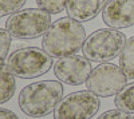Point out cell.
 I'll use <instances>...</instances> for the list:
<instances>
[{"mask_svg":"<svg viewBox=\"0 0 134 119\" xmlns=\"http://www.w3.org/2000/svg\"><path fill=\"white\" fill-rule=\"evenodd\" d=\"M86 41V31L81 21L70 16L55 20L43 35L42 47L51 58L71 56L79 51Z\"/></svg>","mask_w":134,"mask_h":119,"instance_id":"cell-1","label":"cell"},{"mask_svg":"<svg viewBox=\"0 0 134 119\" xmlns=\"http://www.w3.org/2000/svg\"><path fill=\"white\" fill-rule=\"evenodd\" d=\"M63 98V86L58 80H40L31 83L20 91L18 103L27 116L43 118L55 110Z\"/></svg>","mask_w":134,"mask_h":119,"instance_id":"cell-2","label":"cell"},{"mask_svg":"<svg viewBox=\"0 0 134 119\" xmlns=\"http://www.w3.org/2000/svg\"><path fill=\"white\" fill-rule=\"evenodd\" d=\"M126 36L114 28H102L86 38L82 47L83 56L90 62L107 63L121 55L126 44Z\"/></svg>","mask_w":134,"mask_h":119,"instance_id":"cell-3","label":"cell"},{"mask_svg":"<svg viewBox=\"0 0 134 119\" xmlns=\"http://www.w3.org/2000/svg\"><path fill=\"white\" fill-rule=\"evenodd\" d=\"M7 67L14 76L34 79L42 76L54 67L52 58L38 47H24L14 51L7 59Z\"/></svg>","mask_w":134,"mask_h":119,"instance_id":"cell-4","label":"cell"},{"mask_svg":"<svg viewBox=\"0 0 134 119\" xmlns=\"http://www.w3.org/2000/svg\"><path fill=\"white\" fill-rule=\"evenodd\" d=\"M51 24L48 12L40 8H27L11 15L5 23V29L15 39H36L46 34Z\"/></svg>","mask_w":134,"mask_h":119,"instance_id":"cell-5","label":"cell"},{"mask_svg":"<svg viewBox=\"0 0 134 119\" xmlns=\"http://www.w3.org/2000/svg\"><path fill=\"white\" fill-rule=\"evenodd\" d=\"M99 106V96L94 92L75 91L59 100L54 110V119H91Z\"/></svg>","mask_w":134,"mask_h":119,"instance_id":"cell-6","label":"cell"},{"mask_svg":"<svg viewBox=\"0 0 134 119\" xmlns=\"http://www.w3.org/2000/svg\"><path fill=\"white\" fill-rule=\"evenodd\" d=\"M127 84V76L122 68L114 63H100L97 66L88 79L86 80V87L88 91L94 92L100 98L117 95Z\"/></svg>","mask_w":134,"mask_h":119,"instance_id":"cell-7","label":"cell"},{"mask_svg":"<svg viewBox=\"0 0 134 119\" xmlns=\"http://www.w3.org/2000/svg\"><path fill=\"white\" fill-rule=\"evenodd\" d=\"M91 62L85 56L71 55L58 59L54 63V74L59 82L79 86L85 83L91 74Z\"/></svg>","mask_w":134,"mask_h":119,"instance_id":"cell-8","label":"cell"},{"mask_svg":"<svg viewBox=\"0 0 134 119\" xmlns=\"http://www.w3.org/2000/svg\"><path fill=\"white\" fill-rule=\"evenodd\" d=\"M102 19L106 26L114 29L134 26V0H109Z\"/></svg>","mask_w":134,"mask_h":119,"instance_id":"cell-9","label":"cell"},{"mask_svg":"<svg viewBox=\"0 0 134 119\" xmlns=\"http://www.w3.org/2000/svg\"><path fill=\"white\" fill-rule=\"evenodd\" d=\"M107 3L109 0H69L66 11L71 19L85 23L103 12Z\"/></svg>","mask_w":134,"mask_h":119,"instance_id":"cell-10","label":"cell"},{"mask_svg":"<svg viewBox=\"0 0 134 119\" xmlns=\"http://www.w3.org/2000/svg\"><path fill=\"white\" fill-rule=\"evenodd\" d=\"M16 80L8 67H0V104L8 102L15 94Z\"/></svg>","mask_w":134,"mask_h":119,"instance_id":"cell-11","label":"cell"},{"mask_svg":"<svg viewBox=\"0 0 134 119\" xmlns=\"http://www.w3.org/2000/svg\"><path fill=\"white\" fill-rule=\"evenodd\" d=\"M119 67L127 79H134V36L126 40V44L119 55Z\"/></svg>","mask_w":134,"mask_h":119,"instance_id":"cell-12","label":"cell"},{"mask_svg":"<svg viewBox=\"0 0 134 119\" xmlns=\"http://www.w3.org/2000/svg\"><path fill=\"white\" fill-rule=\"evenodd\" d=\"M117 109L124 110L129 114H134V83L126 84L114 98Z\"/></svg>","mask_w":134,"mask_h":119,"instance_id":"cell-13","label":"cell"},{"mask_svg":"<svg viewBox=\"0 0 134 119\" xmlns=\"http://www.w3.org/2000/svg\"><path fill=\"white\" fill-rule=\"evenodd\" d=\"M69 0H36V4L40 9L46 11L50 15H57L66 9Z\"/></svg>","mask_w":134,"mask_h":119,"instance_id":"cell-14","label":"cell"},{"mask_svg":"<svg viewBox=\"0 0 134 119\" xmlns=\"http://www.w3.org/2000/svg\"><path fill=\"white\" fill-rule=\"evenodd\" d=\"M26 2L27 0H0V19L20 11Z\"/></svg>","mask_w":134,"mask_h":119,"instance_id":"cell-15","label":"cell"},{"mask_svg":"<svg viewBox=\"0 0 134 119\" xmlns=\"http://www.w3.org/2000/svg\"><path fill=\"white\" fill-rule=\"evenodd\" d=\"M11 39L12 36L9 32L4 28H0V67H3L5 63V58L11 47Z\"/></svg>","mask_w":134,"mask_h":119,"instance_id":"cell-16","label":"cell"},{"mask_svg":"<svg viewBox=\"0 0 134 119\" xmlns=\"http://www.w3.org/2000/svg\"><path fill=\"white\" fill-rule=\"evenodd\" d=\"M98 119H133V116L124 110L115 109V110H109L103 112Z\"/></svg>","mask_w":134,"mask_h":119,"instance_id":"cell-17","label":"cell"},{"mask_svg":"<svg viewBox=\"0 0 134 119\" xmlns=\"http://www.w3.org/2000/svg\"><path fill=\"white\" fill-rule=\"evenodd\" d=\"M0 119H19V116L14 111L0 107Z\"/></svg>","mask_w":134,"mask_h":119,"instance_id":"cell-18","label":"cell"},{"mask_svg":"<svg viewBox=\"0 0 134 119\" xmlns=\"http://www.w3.org/2000/svg\"><path fill=\"white\" fill-rule=\"evenodd\" d=\"M133 119H134V115H133Z\"/></svg>","mask_w":134,"mask_h":119,"instance_id":"cell-19","label":"cell"}]
</instances>
